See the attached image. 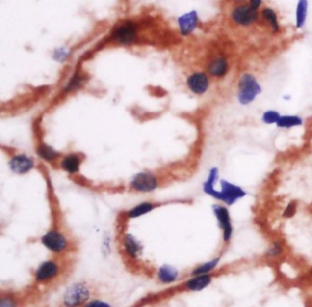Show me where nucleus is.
<instances>
[{"mask_svg": "<svg viewBox=\"0 0 312 307\" xmlns=\"http://www.w3.org/2000/svg\"><path fill=\"white\" fill-rule=\"evenodd\" d=\"M248 2H249L248 4L257 10H258L259 7L263 5V0H248Z\"/></svg>", "mask_w": 312, "mask_h": 307, "instance_id": "nucleus-31", "label": "nucleus"}, {"mask_svg": "<svg viewBox=\"0 0 312 307\" xmlns=\"http://www.w3.org/2000/svg\"><path fill=\"white\" fill-rule=\"evenodd\" d=\"M41 243L54 253H61L64 251L68 247V241L62 233L52 229L41 238Z\"/></svg>", "mask_w": 312, "mask_h": 307, "instance_id": "nucleus-8", "label": "nucleus"}, {"mask_svg": "<svg viewBox=\"0 0 312 307\" xmlns=\"http://www.w3.org/2000/svg\"><path fill=\"white\" fill-rule=\"evenodd\" d=\"M89 298L87 287L81 283H77L69 289L64 295V304L68 307H75L84 303Z\"/></svg>", "mask_w": 312, "mask_h": 307, "instance_id": "nucleus-10", "label": "nucleus"}, {"mask_svg": "<svg viewBox=\"0 0 312 307\" xmlns=\"http://www.w3.org/2000/svg\"><path fill=\"white\" fill-rule=\"evenodd\" d=\"M232 21L242 27H249L259 18V12L249 4H242L234 7L231 12Z\"/></svg>", "mask_w": 312, "mask_h": 307, "instance_id": "nucleus-6", "label": "nucleus"}, {"mask_svg": "<svg viewBox=\"0 0 312 307\" xmlns=\"http://www.w3.org/2000/svg\"><path fill=\"white\" fill-rule=\"evenodd\" d=\"M125 246H126V251L129 253L131 257H136L137 253L139 251V246L137 244V241L134 239L133 236L127 235L125 239Z\"/></svg>", "mask_w": 312, "mask_h": 307, "instance_id": "nucleus-27", "label": "nucleus"}, {"mask_svg": "<svg viewBox=\"0 0 312 307\" xmlns=\"http://www.w3.org/2000/svg\"><path fill=\"white\" fill-rule=\"evenodd\" d=\"M137 36L138 27L136 22L133 21H126L117 25V27L113 30L111 39L118 45L129 46L135 43Z\"/></svg>", "mask_w": 312, "mask_h": 307, "instance_id": "nucleus-4", "label": "nucleus"}, {"mask_svg": "<svg viewBox=\"0 0 312 307\" xmlns=\"http://www.w3.org/2000/svg\"><path fill=\"white\" fill-rule=\"evenodd\" d=\"M261 17L271 28L273 32L277 33L280 30V25L278 21V15L271 7H265L261 10Z\"/></svg>", "mask_w": 312, "mask_h": 307, "instance_id": "nucleus-24", "label": "nucleus"}, {"mask_svg": "<svg viewBox=\"0 0 312 307\" xmlns=\"http://www.w3.org/2000/svg\"><path fill=\"white\" fill-rule=\"evenodd\" d=\"M81 159L78 154L70 153L65 155L60 162L61 169L69 174H76L81 169Z\"/></svg>", "mask_w": 312, "mask_h": 307, "instance_id": "nucleus-17", "label": "nucleus"}, {"mask_svg": "<svg viewBox=\"0 0 312 307\" xmlns=\"http://www.w3.org/2000/svg\"><path fill=\"white\" fill-rule=\"evenodd\" d=\"M159 205L160 204L152 202H144L141 204H138L127 212V218L129 219H137L154 210L157 206H159Z\"/></svg>", "mask_w": 312, "mask_h": 307, "instance_id": "nucleus-20", "label": "nucleus"}, {"mask_svg": "<svg viewBox=\"0 0 312 307\" xmlns=\"http://www.w3.org/2000/svg\"><path fill=\"white\" fill-rule=\"evenodd\" d=\"M187 87L195 96H202L207 94L210 87V75L206 72H193L186 80Z\"/></svg>", "mask_w": 312, "mask_h": 307, "instance_id": "nucleus-7", "label": "nucleus"}, {"mask_svg": "<svg viewBox=\"0 0 312 307\" xmlns=\"http://www.w3.org/2000/svg\"><path fill=\"white\" fill-rule=\"evenodd\" d=\"M218 185L219 189L213 199L228 207L237 204L247 196V191L244 187L227 179H220Z\"/></svg>", "mask_w": 312, "mask_h": 307, "instance_id": "nucleus-2", "label": "nucleus"}, {"mask_svg": "<svg viewBox=\"0 0 312 307\" xmlns=\"http://www.w3.org/2000/svg\"><path fill=\"white\" fill-rule=\"evenodd\" d=\"M305 120L303 116L298 114H282L276 127L279 130H289L304 126Z\"/></svg>", "mask_w": 312, "mask_h": 307, "instance_id": "nucleus-16", "label": "nucleus"}, {"mask_svg": "<svg viewBox=\"0 0 312 307\" xmlns=\"http://www.w3.org/2000/svg\"><path fill=\"white\" fill-rule=\"evenodd\" d=\"M283 99L286 102H288V101L291 100V96L290 95H285V96H283Z\"/></svg>", "mask_w": 312, "mask_h": 307, "instance_id": "nucleus-33", "label": "nucleus"}, {"mask_svg": "<svg viewBox=\"0 0 312 307\" xmlns=\"http://www.w3.org/2000/svg\"><path fill=\"white\" fill-rule=\"evenodd\" d=\"M263 93V86L258 77L250 72H244L239 76L236 84V100L242 107H248L256 102Z\"/></svg>", "mask_w": 312, "mask_h": 307, "instance_id": "nucleus-1", "label": "nucleus"}, {"mask_svg": "<svg viewBox=\"0 0 312 307\" xmlns=\"http://www.w3.org/2000/svg\"><path fill=\"white\" fill-rule=\"evenodd\" d=\"M199 16L195 10L184 13L178 18V26L181 34L187 37L191 34L198 26Z\"/></svg>", "mask_w": 312, "mask_h": 307, "instance_id": "nucleus-11", "label": "nucleus"}, {"mask_svg": "<svg viewBox=\"0 0 312 307\" xmlns=\"http://www.w3.org/2000/svg\"><path fill=\"white\" fill-rule=\"evenodd\" d=\"M297 212H298V204L295 201H290L284 207L282 211V217L285 219H291L296 216Z\"/></svg>", "mask_w": 312, "mask_h": 307, "instance_id": "nucleus-28", "label": "nucleus"}, {"mask_svg": "<svg viewBox=\"0 0 312 307\" xmlns=\"http://www.w3.org/2000/svg\"><path fill=\"white\" fill-rule=\"evenodd\" d=\"M221 256H217L213 259L207 260L205 262H203L201 264H199L198 266L195 267L192 272L191 275H202V274H210V273H214V271L217 270L218 267L221 263Z\"/></svg>", "mask_w": 312, "mask_h": 307, "instance_id": "nucleus-21", "label": "nucleus"}, {"mask_svg": "<svg viewBox=\"0 0 312 307\" xmlns=\"http://www.w3.org/2000/svg\"><path fill=\"white\" fill-rule=\"evenodd\" d=\"M37 153L40 157L46 161L48 163H52L55 162L58 158H60V153L55 150L52 146L48 145V144L41 141L40 143L38 144V147H37Z\"/></svg>", "mask_w": 312, "mask_h": 307, "instance_id": "nucleus-22", "label": "nucleus"}, {"mask_svg": "<svg viewBox=\"0 0 312 307\" xmlns=\"http://www.w3.org/2000/svg\"><path fill=\"white\" fill-rule=\"evenodd\" d=\"M9 167L14 173L25 174L33 169L34 162L27 155L17 154L10 159Z\"/></svg>", "mask_w": 312, "mask_h": 307, "instance_id": "nucleus-13", "label": "nucleus"}, {"mask_svg": "<svg viewBox=\"0 0 312 307\" xmlns=\"http://www.w3.org/2000/svg\"><path fill=\"white\" fill-rule=\"evenodd\" d=\"M1 307H15V304L13 301L10 299H2Z\"/></svg>", "mask_w": 312, "mask_h": 307, "instance_id": "nucleus-32", "label": "nucleus"}, {"mask_svg": "<svg viewBox=\"0 0 312 307\" xmlns=\"http://www.w3.org/2000/svg\"><path fill=\"white\" fill-rule=\"evenodd\" d=\"M309 11V1L308 0H299L296 6L295 13V27L298 29H301L304 27L308 19Z\"/></svg>", "mask_w": 312, "mask_h": 307, "instance_id": "nucleus-19", "label": "nucleus"}, {"mask_svg": "<svg viewBox=\"0 0 312 307\" xmlns=\"http://www.w3.org/2000/svg\"><path fill=\"white\" fill-rule=\"evenodd\" d=\"M281 115L282 114L278 110H266L261 115V121L267 126H276Z\"/></svg>", "mask_w": 312, "mask_h": 307, "instance_id": "nucleus-25", "label": "nucleus"}, {"mask_svg": "<svg viewBox=\"0 0 312 307\" xmlns=\"http://www.w3.org/2000/svg\"><path fill=\"white\" fill-rule=\"evenodd\" d=\"M286 252L285 242L282 239H273L268 243L264 253V258L269 261H277L282 259Z\"/></svg>", "mask_w": 312, "mask_h": 307, "instance_id": "nucleus-14", "label": "nucleus"}, {"mask_svg": "<svg viewBox=\"0 0 312 307\" xmlns=\"http://www.w3.org/2000/svg\"><path fill=\"white\" fill-rule=\"evenodd\" d=\"M220 181V170L219 168L214 166L211 167L208 172L206 180L203 184V191L205 195L210 197L214 198V195L217 192V185Z\"/></svg>", "mask_w": 312, "mask_h": 307, "instance_id": "nucleus-15", "label": "nucleus"}, {"mask_svg": "<svg viewBox=\"0 0 312 307\" xmlns=\"http://www.w3.org/2000/svg\"><path fill=\"white\" fill-rule=\"evenodd\" d=\"M158 179L155 174L150 171H143L133 176L129 183V186L133 191L138 193H151L158 187Z\"/></svg>", "mask_w": 312, "mask_h": 307, "instance_id": "nucleus-5", "label": "nucleus"}, {"mask_svg": "<svg viewBox=\"0 0 312 307\" xmlns=\"http://www.w3.org/2000/svg\"><path fill=\"white\" fill-rule=\"evenodd\" d=\"M59 272V267L54 261H45L36 271V280L45 281L53 278Z\"/></svg>", "mask_w": 312, "mask_h": 307, "instance_id": "nucleus-18", "label": "nucleus"}, {"mask_svg": "<svg viewBox=\"0 0 312 307\" xmlns=\"http://www.w3.org/2000/svg\"><path fill=\"white\" fill-rule=\"evenodd\" d=\"M84 307H111L109 306L107 303L105 302H103V301H93V302H90Z\"/></svg>", "mask_w": 312, "mask_h": 307, "instance_id": "nucleus-30", "label": "nucleus"}, {"mask_svg": "<svg viewBox=\"0 0 312 307\" xmlns=\"http://www.w3.org/2000/svg\"><path fill=\"white\" fill-rule=\"evenodd\" d=\"M211 210L221 231L223 244L227 248L231 244L234 234V226L229 207L221 203H216L212 205Z\"/></svg>", "mask_w": 312, "mask_h": 307, "instance_id": "nucleus-3", "label": "nucleus"}, {"mask_svg": "<svg viewBox=\"0 0 312 307\" xmlns=\"http://www.w3.org/2000/svg\"><path fill=\"white\" fill-rule=\"evenodd\" d=\"M230 72V63L224 56L212 58L206 65V73L215 79H224Z\"/></svg>", "mask_w": 312, "mask_h": 307, "instance_id": "nucleus-9", "label": "nucleus"}, {"mask_svg": "<svg viewBox=\"0 0 312 307\" xmlns=\"http://www.w3.org/2000/svg\"><path fill=\"white\" fill-rule=\"evenodd\" d=\"M178 275L179 273L177 272V270L169 266L162 267L158 273L159 280L163 282H172L177 280Z\"/></svg>", "mask_w": 312, "mask_h": 307, "instance_id": "nucleus-26", "label": "nucleus"}, {"mask_svg": "<svg viewBox=\"0 0 312 307\" xmlns=\"http://www.w3.org/2000/svg\"><path fill=\"white\" fill-rule=\"evenodd\" d=\"M214 279H215L214 273L193 275L191 278L186 281L185 288L187 291L192 292V293L202 292L210 286Z\"/></svg>", "mask_w": 312, "mask_h": 307, "instance_id": "nucleus-12", "label": "nucleus"}, {"mask_svg": "<svg viewBox=\"0 0 312 307\" xmlns=\"http://www.w3.org/2000/svg\"><path fill=\"white\" fill-rule=\"evenodd\" d=\"M86 81L85 75H83L80 72H75L73 76L69 79L68 83L66 84V85L63 88V93L64 94H70L75 92L76 90L82 87V85L84 84V83Z\"/></svg>", "mask_w": 312, "mask_h": 307, "instance_id": "nucleus-23", "label": "nucleus"}, {"mask_svg": "<svg viewBox=\"0 0 312 307\" xmlns=\"http://www.w3.org/2000/svg\"><path fill=\"white\" fill-rule=\"evenodd\" d=\"M69 55H70V52L67 49L64 48V47H61V48L55 50L54 54H53V58L57 61H63V60L68 58Z\"/></svg>", "mask_w": 312, "mask_h": 307, "instance_id": "nucleus-29", "label": "nucleus"}]
</instances>
